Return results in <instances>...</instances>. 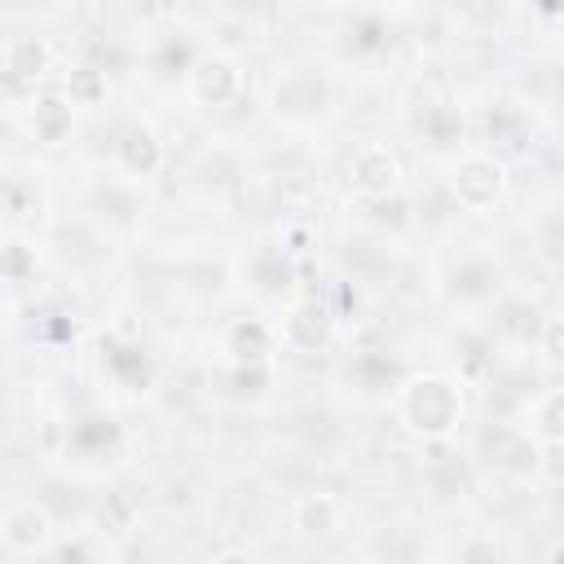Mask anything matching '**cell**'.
I'll return each instance as SVG.
<instances>
[{"mask_svg":"<svg viewBox=\"0 0 564 564\" xmlns=\"http://www.w3.org/2000/svg\"><path fill=\"white\" fill-rule=\"evenodd\" d=\"M401 423L423 441H445L463 423V388L449 375H414L397 397Z\"/></svg>","mask_w":564,"mask_h":564,"instance_id":"obj_1","label":"cell"},{"mask_svg":"<svg viewBox=\"0 0 564 564\" xmlns=\"http://www.w3.org/2000/svg\"><path fill=\"white\" fill-rule=\"evenodd\" d=\"M449 189H454V198H458L467 212H485V207H494V203L502 198V189H507V167H502L498 154L471 150V154H463V159L454 163Z\"/></svg>","mask_w":564,"mask_h":564,"instance_id":"obj_2","label":"cell"},{"mask_svg":"<svg viewBox=\"0 0 564 564\" xmlns=\"http://www.w3.org/2000/svg\"><path fill=\"white\" fill-rule=\"evenodd\" d=\"M330 106V84L317 70H291L273 84V115L286 123H308L326 115Z\"/></svg>","mask_w":564,"mask_h":564,"instance_id":"obj_3","label":"cell"},{"mask_svg":"<svg viewBox=\"0 0 564 564\" xmlns=\"http://www.w3.org/2000/svg\"><path fill=\"white\" fill-rule=\"evenodd\" d=\"M53 533L57 529H53V520L40 502H18L0 520V542H4L9 555H48Z\"/></svg>","mask_w":564,"mask_h":564,"instance_id":"obj_4","label":"cell"},{"mask_svg":"<svg viewBox=\"0 0 564 564\" xmlns=\"http://www.w3.org/2000/svg\"><path fill=\"white\" fill-rule=\"evenodd\" d=\"M348 176H352L357 194H366V198H388V194L397 189L401 163H397V154H392L383 141H370V145H361V150L352 154Z\"/></svg>","mask_w":564,"mask_h":564,"instance_id":"obj_5","label":"cell"},{"mask_svg":"<svg viewBox=\"0 0 564 564\" xmlns=\"http://www.w3.org/2000/svg\"><path fill=\"white\" fill-rule=\"evenodd\" d=\"M282 344L291 352H317L326 339H330V308L317 304V300H300L282 313V326H278Z\"/></svg>","mask_w":564,"mask_h":564,"instance_id":"obj_6","label":"cell"},{"mask_svg":"<svg viewBox=\"0 0 564 564\" xmlns=\"http://www.w3.org/2000/svg\"><path fill=\"white\" fill-rule=\"evenodd\" d=\"M185 84H189V93L203 101V106H225L229 97H238V88H242V75H238V66L229 62V57H194L189 62V70H185Z\"/></svg>","mask_w":564,"mask_h":564,"instance_id":"obj_7","label":"cell"},{"mask_svg":"<svg viewBox=\"0 0 564 564\" xmlns=\"http://www.w3.org/2000/svg\"><path fill=\"white\" fill-rule=\"evenodd\" d=\"M225 352H229L238 366H247V370H264L269 357H273V330H269L264 322H256V317L234 322L229 335H225Z\"/></svg>","mask_w":564,"mask_h":564,"instance_id":"obj_8","label":"cell"},{"mask_svg":"<svg viewBox=\"0 0 564 564\" xmlns=\"http://www.w3.org/2000/svg\"><path fill=\"white\" fill-rule=\"evenodd\" d=\"M538 458H542V445L529 432H516V427L498 432V449H494V467L498 471H507L516 480H529L538 471Z\"/></svg>","mask_w":564,"mask_h":564,"instance_id":"obj_9","label":"cell"},{"mask_svg":"<svg viewBox=\"0 0 564 564\" xmlns=\"http://www.w3.org/2000/svg\"><path fill=\"white\" fill-rule=\"evenodd\" d=\"M53 66V48L40 35H13L4 44V70L9 79H40Z\"/></svg>","mask_w":564,"mask_h":564,"instance_id":"obj_10","label":"cell"},{"mask_svg":"<svg viewBox=\"0 0 564 564\" xmlns=\"http://www.w3.org/2000/svg\"><path fill=\"white\" fill-rule=\"evenodd\" d=\"M291 520H295V529H304V533H335L339 520H344V502H339L335 494H300Z\"/></svg>","mask_w":564,"mask_h":564,"instance_id":"obj_11","label":"cell"},{"mask_svg":"<svg viewBox=\"0 0 564 564\" xmlns=\"http://www.w3.org/2000/svg\"><path fill=\"white\" fill-rule=\"evenodd\" d=\"M119 163H123L128 176H150L163 163V145L154 141L150 128H128L119 137Z\"/></svg>","mask_w":564,"mask_h":564,"instance_id":"obj_12","label":"cell"},{"mask_svg":"<svg viewBox=\"0 0 564 564\" xmlns=\"http://www.w3.org/2000/svg\"><path fill=\"white\" fill-rule=\"evenodd\" d=\"M75 101H66V97H57V93H44V97H35L31 101V128H35V137L40 141H62L66 132H70V123H75V110H70Z\"/></svg>","mask_w":564,"mask_h":564,"instance_id":"obj_13","label":"cell"},{"mask_svg":"<svg viewBox=\"0 0 564 564\" xmlns=\"http://www.w3.org/2000/svg\"><path fill=\"white\" fill-rule=\"evenodd\" d=\"M529 427L542 441H564V388H551L529 405Z\"/></svg>","mask_w":564,"mask_h":564,"instance_id":"obj_14","label":"cell"},{"mask_svg":"<svg viewBox=\"0 0 564 564\" xmlns=\"http://www.w3.org/2000/svg\"><path fill=\"white\" fill-rule=\"evenodd\" d=\"M70 101H97L101 93H106V84H101V70H93V66H79V70H70Z\"/></svg>","mask_w":564,"mask_h":564,"instance_id":"obj_15","label":"cell"},{"mask_svg":"<svg viewBox=\"0 0 564 564\" xmlns=\"http://www.w3.org/2000/svg\"><path fill=\"white\" fill-rule=\"evenodd\" d=\"M538 476H546L551 485H564V441H546V445H542Z\"/></svg>","mask_w":564,"mask_h":564,"instance_id":"obj_16","label":"cell"},{"mask_svg":"<svg viewBox=\"0 0 564 564\" xmlns=\"http://www.w3.org/2000/svg\"><path fill=\"white\" fill-rule=\"evenodd\" d=\"M542 352H546L555 366H564V317H551V322L542 326Z\"/></svg>","mask_w":564,"mask_h":564,"instance_id":"obj_17","label":"cell"},{"mask_svg":"<svg viewBox=\"0 0 564 564\" xmlns=\"http://www.w3.org/2000/svg\"><path fill=\"white\" fill-rule=\"evenodd\" d=\"M4 273H9V282H22V273H26V264H22V242H18V238H9V247H4Z\"/></svg>","mask_w":564,"mask_h":564,"instance_id":"obj_18","label":"cell"}]
</instances>
